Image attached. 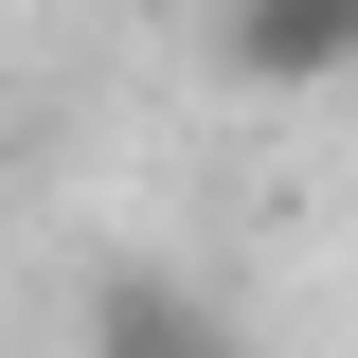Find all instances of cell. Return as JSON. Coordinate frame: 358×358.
Listing matches in <instances>:
<instances>
[{
    "label": "cell",
    "mask_w": 358,
    "mask_h": 358,
    "mask_svg": "<svg viewBox=\"0 0 358 358\" xmlns=\"http://www.w3.org/2000/svg\"><path fill=\"white\" fill-rule=\"evenodd\" d=\"M72 341L90 358H233V305L197 287V268H162V251H108L72 287Z\"/></svg>",
    "instance_id": "1"
},
{
    "label": "cell",
    "mask_w": 358,
    "mask_h": 358,
    "mask_svg": "<svg viewBox=\"0 0 358 358\" xmlns=\"http://www.w3.org/2000/svg\"><path fill=\"white\" fill-rule=\"evenodd\" d=\"M233 90H358V0H215Z\"/></svg>",
    "instance_id": "2"
}]
</instances>
